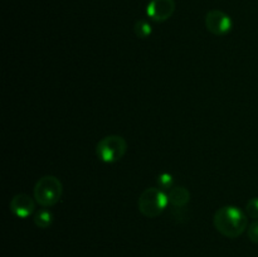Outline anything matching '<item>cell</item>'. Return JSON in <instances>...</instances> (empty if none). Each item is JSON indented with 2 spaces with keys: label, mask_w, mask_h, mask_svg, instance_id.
Returning a JSON list of instances; mask_svg holds the SVG:
<instances>
[{
  "label": "cell",
  "mask_w": 258,
  "mask_h": 257,
  "mask_svg": "<svg viewBox=\"0 0 258 257\" xmlns=\"http://www.w3.org/2000/svg\"><path fill=\"white\" fill-rule=\"evenodd\" d=\"M127 151V143L120 135H108L101 139L96 146L98 159L106 164L120 161Z\"/></svg>",
  "instance_id": "4"
},
{
  "label": "cell",
  "mask_w": 258,
  "mask_h": 257,
  "mask_svg": "<svg viewBox=\"0 0 258 257\" xmlns=\"http://www.w3.org/2000/svg\"><path fill=\"white\" fill-rule=\"evenodd\" d=\"M34 199L43 208L53 207L60 201L63 194V184L57 176L44 175L35 183L33 189Z\"/></svg>",
  "instance_id": "2"
},
{
  "label": "cell",
  "mask_w": 258,
  "mask_h": 257,
  "mask_svg": "<svg viewBox=\"0 0 258 257\" xmlns=\"http://www.w3.org/2000/svg\"><path fill=\"white\" fill-rule=\"evenodd\" d=\"M168 196L160 188H148L141 193L139 198V211L148 218H155L160 216L168 207Z\"/></svg>",
  "instance_id": "3"
},
{
  "label": "cell",
  "mask_w": 258,
  "mask_h": 257,
  "mask_svg": "<svg viewBox=\"0 0 258 257\" xmlns=\"http://www.w3.org/2000/svg\"><path fill=\"white\" fill-rule=\"evenodd\" d=\"M175 0H151L146 8V14L153 22L163 23L173 17Z\"/></svg>",
  "instance_id": "6"
},
{
  "label": "cell",
  "mask_w": 258,
  "mask_h": 257,
  "mask_svg": "<svg viewBox=\"0 0 258 257\" xmlns=\"http://www.w3.org/2000/svg\"><path fill=\"white\" fill-rule=\"evenodd\" d=\"M246 213L247 216L253 219H258V197L252 198L247 202L246 204Z\"/></svg>",
  "instance_id": "12"
},
{
  "label": "cell",
  "mask_w": 258,
  "mask_h": 257,
  "mask_svg": "<svg viewBox=\"0 0 258 257\" xmlns=\"http://www.w3.org/2000/svg\"><path fill=\"white\" fill-rule=\"evenodd\" d=\"M9 208L14 216L18 218H28L34 213L35 203L30 196L24 193H19L12 198L9 203Z\"/></svg>",
  "instance_id": "7"
},
{
  "label": "cell",
  "mask_w": 258,
  "mask_h": 257,
  "mask_svg": "<svg viewBox=\"0 0 258 257\" xmlns=\"http://www.w3.org/2000/svg\"><path fill=\"white\" fill-rule=\"evenodd\" d=\"M247 234H248V238L251 239L253 243L258 244V219L254 222H252L248 226V229H247Z\"/></svg>",
  "instance_id": "13"
},
{
  "label": "cell",
  "mask_w": 258,
  "mask_h": 257,
  "mask_svg": "<svg viewBox=\"0 0 258 257\" xmlns=\"http://www.w3.org/2000/svg\"><path fill=\"white\" fill-rule=\"evenodd\" d=\"M206 27L214 35H224L233 27L231 17L218 9L209 10L206 15Z\"/></svg>",
  "instance_id": "5"
},
{
  "label": "cell",
  "mask_w": 258,
  "mask_h": 257,
  "mask_svg": "<svg viewBox=\"0 0 258 257\" xmlns=\"http://www.w3.org/2000/svg\"><path fill=\"white\" fill-rule=\"evenodd\" d=\"M174 186V178L171 174L169 173H163L158 176V188H160L161 190H170Z\"/></svg>",
  "instance_id": "11"
},
{
  "label": "cell",
  "mask_w": 258,
  "mask_h": 257,
  "mask_svg": "<svg viewBox=\"0 0 258 257\" xmlns=\"http://www.w3.org/2000/svg\"><path fill=\"white\" fill-rule=\"evenodd\" d=\"M169 204L174 208H184L190 202V191L185 186H173L166 191Z\"/></svg>",
  "instance_id": "8"
},
{
  "label": "cell",
  "mask_w": 258,
  "mask_h": 257,
  "mask_svg": "<svg viewBox=\"0 0 258 257\" xmlns=\"http://www.w3.org/2000/svg\"><path fill=\"white\" fill-rule=\"evenodd\" d=\"M134 32L135 35L140 39H145L149 35L153 33V27H151L150 23L145 19H139L138 22L134 24Z\"/></svg>",
  "instance_id": "10"
},
{
  "label": "cell",
  "mask_w": 258,
  "mask_h": 257,
  "mask_svg": "<svg viewBox=\"0 0 258 257\" xmlns=\"http://www.w3.org/2000/svg\"><path fill=\"white\" fill-rule=\"evenodd\" d=\"M213 224L224 237L237 238L248 227V216L238 207L226 206L217 209L213 217Z\"/></svg>",
  "instance_id": "1"
},
{
  "label": "cell",
  "mask_w": 258,
  "mask_h": 257,
  "mask_svg": "<svg viewBox=\"0 0 258 257\" xmlns=\"http://www.w3.org/2000/svg\"><path fill=\"white\" fill-rule=\"evenodd\" d=\"M53 219H54V217H53L52 212L48 211L47 208H43L35 212L33 221H34L35 226H37L38 228L45 229L48 228V227L52 226Z\"/></svg>",
  "instance_id": "9"
}]
</instances>
